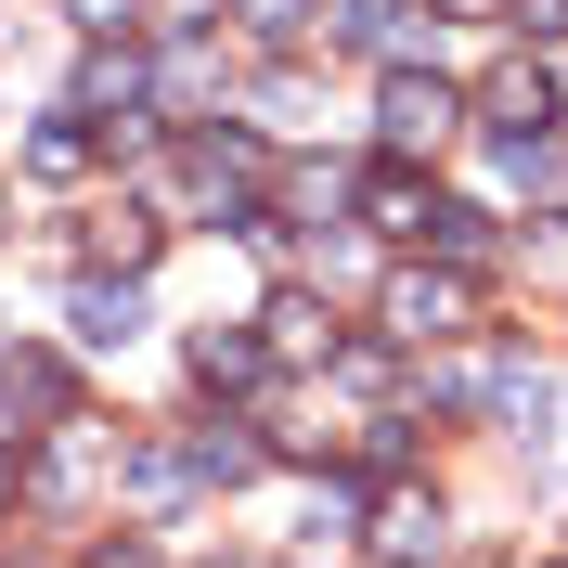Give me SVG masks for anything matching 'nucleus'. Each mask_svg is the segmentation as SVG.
Returning <instances> with one entry per match:
<instances>
[{"label":"nucleus","mask_w":568,"mask_h":568,"mask_svg":"<svg viewBox=\"0 0 568 568\" xmlns=\"http://www.w3.org/2000/svg\"><path fill=\"white\" fill-rule=\"evenodd\" d=\"M258 336H233V323H207V336H194V375H207V388H258Z\"/></svg>","instance_id":"7"},{"label":"nucleus","mask_w":568,"mask_h":568,"mask_svg":"<svg viewBox=\"0 0 568 568\" xmlns=\"http://www.w3.org/2000/svg\"><path fill=\"white\" fill-rule=\"evenodd\" d=\"M0 504H13V453H0Z\"/></svg>","instance_id":"15"},{"label":"nucleus","mask_w":568,"mask_h":568,"mask_svg":"<svg viewBox=\"0 0 568 568\" xmlns=\"http://www.w3.org/2000/svg\"><path fill=\"white\" fill-rule=\"evenodd\" d=\"M246 465H258V439H246V426H194V439H181V478H220V491H233Z\"/></svg>","instance_id":"6"},{"label":"nucleus","mask_w":568,"mask_h":568,"mask_svg":"<svg viewBox=\"0 0 568 568\" xmlns=\"http://www.w3.org/2000/svg\"><path fill=\"white\" fill-rule=\"evenodd\" d=\"M453 323H465V284H453V272H400V284H388V336L426 349V336H453Z\"/></svg>","instance_id":"2"},{"label":"nucleus","mask_w":568,"mask_h":568,"mask_svg":"<svg viewBox=\"0 0 568 568\" xmlns=\"http://www.w3.org/2000/svg\"><path fill=\"white\" fill-rule=\"evenodd\" d=\"M258 323H272L258 349H284V362H311V349H336V323H323V297H311V284H284V297H272V311H258Z\"/></svg>","instance_id":"5"},{"label":"nucleus","mask_w":568,"mask_h":568,"mask_svg":"<svg viewBox=\"0 0 568 568\" xmlns=\"http://www.w3.org/2000/svg\"><path fill=\"white\" fill-rule=\"evenodd\" d=\"M453 130H465V91H453V78H414V65H400V78H388V155H439Z\"/></svg>","instance_id":"1"},{"label":"nucleus","mask_w":568,"mask_h":568,"mask_svg":"<svg viewBox=\"0 0 568 568\" xmlns=\"http://www.w3.org/2000/svg\"><path fill=\"white\" fill-rule=\"evenodd\" d=\"M142 258H155V220H142V207H104V220H91V272H142Z\"/></svg>","instance_id":"8"},{"label":"nucleus","mask_w":568,"mask_h":568,"mask_svg":"<svg viewBox=\"0 0 568 568\" xmlns=\"http://www.w3.org/2000/svg\"><path fill=\"white\" fill-rule=\"evenodd\" d=\"M517 13H530V27H542V39H556V27H568V0H517Z\"/></svg>","instance_id":"14"},{"label":"nucleus","mask_w":568,"mask_h":568,"mask_svg":"<svg viewBox=\"0 0 568 568\" xmlns=\"http://www.w3.org/2000/svg\"><path fill=\"white\" fill-rule=\"evenodd\" d=\"M27 169L39 181H78V169H91V130H78V116H39V130H27Z\"/></svg>","instance_id":"9"},{"label":"nucleus","mask_w":568,"mask_h":568,"mask_svg":"<svg viewBox=\"0 0 568 568\" xmlns=\"http://www.w3.org/2000/svg\"><path fill=\"white\" fill-rule=\"evenodd\" d=\"M362 233H426V181H414V155H388V169L362 181Z\"/></svg>","instance_id":"4"},{"label":"nucleus","mask_w":568,"mask_h":568,"mask_svg":"<svg viewBox=\"0 0 568 568\" xmlns=\"http://www.w3.org/2000/svg\"><path fill=\"white\" fill-rule=\"evenodd\" d=\"M91 568H169V556H155V542H104Z\"/></svg>","instance_id":"13"},{"label":"nucleus","mask_w":568,"mask_h":568,"mask_svg":"<svg viewBox=\"0 0 568 568\" xmlns=\"http://www.w3.org/2000/svg\"><path fill=\"white\" fill-rule=\"evenodd\" d=\"M426 233H439L453 258H478V246H491V207H426Z\"/></svg>","instance_id":"11"},{"label":"nucleus","mask_w":568,"mask_h":568,"mask_svg":"<svg viewBox=\"0 0 568 568\" xmlns=\"http://www.w3.org/2000/svg\"><path fill=\"white\" fill-rule=\"evenodd\" d=\"M542 104H556L542 65H504V78H491V130H542Z\"/></svg>","instance_id":"10"},{"label":"nucleus","mask_w":568,"mask_h":568,"mask_svg":"<svg viewBox=\"0 0 568 568\" xmlns=\"http://www.w3.org/2000/svg\"><path fill=\"white\" fill-rule=\"evenodd\" d=\"M246 27H258V39H297V27H311V0H246Z\"/></svg>","instance_id":"12"},{"label":"nucleus","mask_w":568,"mask_h":568,"mask_svg":"<svg viewBox=\"0 0 568 568\" xmlns=\"http://www.w3.org/2000/svg\"><path fill=\"white\" fill-rule=\"evenodd\" d=\"M78 349H130V336H142V284L130 272H116V284H78Z\"/></svg>","instance_id":"3"}]
</instances>
